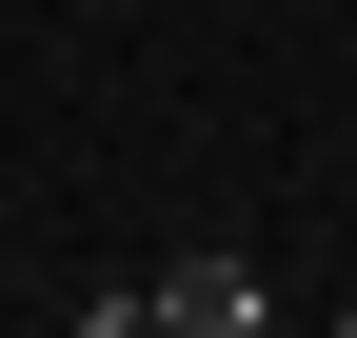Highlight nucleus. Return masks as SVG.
<instances>
[{"instance_id": "obj_1", "label": "nucleus", "mask_w": 357, "mask_h": 338, "mask_svg": "<svg viewBox=\"0 0 357 338\" xmlns=\"http://www.w3.org/2000/svg\"><path fill=\"white\" fill-rule=\"evenodd\" d=\"M159 299V338H278V279L258 259H178V279H139Z\"/></svg>"}, {"instance_id": "obj_2", "label": "nucleus", "mask_w": 357, "mask_h": 338, "mask_svg": "<svg viewBox=\"0 0 357 338\" xmlns=\"http://www.w3.org/2000/svg\"><path fill=\"white\" fill-rule=\"evenodd\" d=\"M337 338H357V299H337Z\"/></svg>"}]
</instances>
